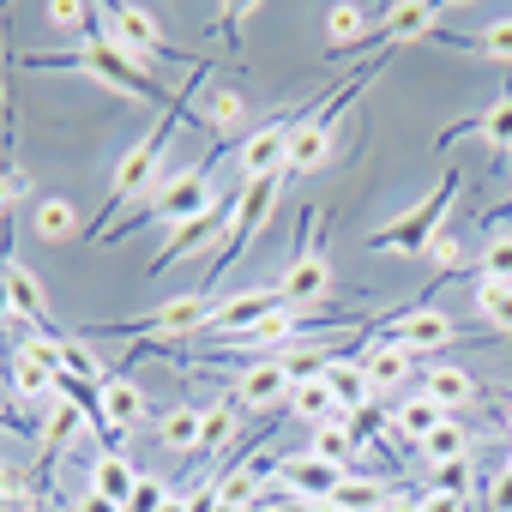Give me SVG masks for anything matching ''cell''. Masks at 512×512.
<instances>
[{
    "label": "cell",
    "mask_w": 512,
    "mask_h": 512,
    "mask_svg": "<svg viewBox=\"0 0 512 512\" xmlns=\"http://www.w3.org/2000/svg\"><path fill=\"white\" fill-rule=\"evenodd\" d=\"M416 452L428 458V470H434V464H458V458H470V428H464L458 416H446L428 440H416Z\"/></svg>",
    "instance_id": "obj_29"
},
{
    "label": "cell",
    "mask_w": 512,
    "mask_h": 512,
    "mask_svg": "<svg viewBox=\"0 0 512 512\" xmlns=\"http://www.w3.org/2000/svg\"><path fill=\"white\" fill-rule=\"evenodd\" d=\"M163 494H169L163 482H151V476H139V488H133V500H127L121 512H157V506H163Z\"/></svg>",
    "instance_id": "obj_40"
},
{
    "label": "cell",
    "mask_w": 512,
    "mask_h": 512,
    "mask_svg": "<svg viewBox=\"0 0 512 512\" xmlns=\"http://www.w3.org/2000/svg\"><path fill=\"white\" fill-rule=\"evenodd\" d=\"M488 506L494 512H512V470H494L488 476Z\"/></svg>",
    "instance_id": "obj_42"
},
{
    "label": "cell",
    "mask_w": 512,
    "mask_h": 512,
    "mask_svg": "<svg viewBox=\"0 0 512 512\" xmlns=\"http://www.w3.org/2000/svg\"><path fill=\"white\" fill-rule=\"evenodd\" d=\"M374 25H380L374 7H350V0H338V7H326V49L332 55L338 49H356V43H368Z\"/></svg>",
    "instance_id": "obj_21"
},
{
    "label": "cell",
    "mask_w": 512,
    "mask_h": 512,
    "mask_svg": "<svg viewBox=\"0 0 512 512\" xmlns=\"http://www.w3.org/2000/svg\"><path fill=\"white\" fill-rule=\"evenodd\" d=\"M241 115H247V97H241V91H229V85H223V91H211V97H205V121H211L217 133L241 127Z\"/></svg>",
    "instance_id": "obj_34"
},
{
    "label": "cell",
    "mask_w": 512,
    "mask_h": 512,
    "mask_svg": "<svg viewBox=\"0 0 512 512\" xmlns=\"http://www.w3.org/2000/svg\"><path fill=\"white\" fill-rule=\"evenodd\" d=\"M464 139H482L494 157H500V151H512V91H506V97H494L482 115H470V121L446 127V133H440V151H452V145H464Z\"/></svg>",
    "instance_id": "obj_15"
},
{
    "label": "cell",
    "mask_w": 512,
    "mask_h": 512,
    "mask_svg": "<svg viewBox=\"0 0 512 512\" xmlns=\"http://www.w3.org/2000/svg\"><path fill=\"white\" fill-rule=\"evenodd\" d=\"M211 320H217V296H211V290H193V296L157 302V314H145V320H127V326H103V338H109V344H163V338L211 332Z\"/></svg>",
    "instance_id": "obj_4"
},
{
    "label": "cell",
    "mask_w": 512,
    "mask_h": 512,
    "mask_svg": "<svg viewBox=\"0 0 512 512\" xmlns=\"http://www.w3.org/2000/svg\"><path fill=\"white\" fill-rule=\"evenodd\" d=\"M19 67H37V73H49V67H67V73H85V79H97L103 91H115V97H133V103H163V109H175V97H163V85L127 55V49H115L109 37H91L85 49H67V55H25Z\"/></svg>",
    "instance_id": "obj_1"
},
{
    "label": "cell",
    "mask_w": 512,
    "mask_h": 512,
    "mask_svg": "<svg viewBox=\"0 0 512 512\" xmlns=\"http://www.w3.org/2000/svg\"><path fill=\"white\" fill-rule=\"evenodd\" d=\"M7 326H19V314H13V290H7V272H0V332Z\"/></svg>",
    "instance_id": "obj_44"
},
{
    "label": "cell",
    "mask_w": 512,
    "mask_h": 512,
    "mask_svg": "<svg viewBox=\"0 0 512 512\" xmlns=\"http://www.w3.org/2000/svg\"><path fill=\"white\" fill-rule=\"evenodd\" d=\"M470 482H476V476H470V458L434 464V470H428V488H434V494H464V500H470Z\"/></svg>",
    "instance_id": "obj_38"
},
{
    "label": "cell",
    "mask_w": 512,
    "mask_h": 512,
    "mask_svg": "<svg viewBox=\"0 0 512 512\" xmlns=\"http://www.w3.org/2000/svg\"><path fill=\"white\" fill-rule=\"evenodd\" d=\"M229 223H235V193H217L199 217H187V223H175V235H169V247L157 253V266L151 272H169V266H181L193 247H205V241H217V235H229Z\"/></svg>",
    "instance_id": "obj_9"
},
{
    "label": "cell",
    "mask_w": 512,
    "mask_h": 512,
    "mask_svg": "<svg viewBox=\"0 0 512 512\" xmlns=\"http://www.w3.org/2000/svg\"><path fill=\"white\" fill-rule=\"evenodd\" d=\"M7 386H13V398L19 404H55V392H61V374L55 368H43L37 356H25V350H13L7 356Z\"/></svg>",
    "instance_id": "obj_18"
},
{
    "label": "cell",
    "mask_w": 512,
    "mask_h": 512,
    "mask_svg": "<svg viewBox=\"0 0 512 512\" xmlns=\"http://www.w3.org/2000/svg\"><path fill=\"white\" fill-rule=\"evenodd\" d=\"M31 193V175L25 169H0V229H7V217H13V205Z\"/></svg>",
    "instance_id": "obj_39"
},
{
    "label": "cell",
    "mask_w": 512,
    "mask_h": 512,
    "mask_svg": "<svg viewBox=\"0 0 512 512\" xmlns=\"http://www.w3.org/2000/svg\"><path fill=\"white\" fill-rule=\"evenodd\" d=\"M326 290H332V260H326V247L320 241H308L296 260L284 266V278H278V296L290 302V308H314V302H326Z\"/></svg>",
    "instance_id": "obj_11"
},
{
    "label": "cell",
    "mask_w": 512,
    "mask_h": 512,
    "mask_svg": "<svg viewBox=\"0 0 512 512\" xmlns=\"http://www.w3.org/2000/svg\"><path fill=\"white\" fill-rule=\"evenodd\" d=\"M476 314L494 326V332H506L512 338V284H500V278H476Z\"/></svg>",
    "instance_id": "obj_33"
},
{
    "label": "cell",
    "mask_w": 512,
    "mask_h": 512,
    "mask_svg": "<svg viewBox=\"0 0 512 512\" xmlns=\"http://www.w3.org/2000/svg\"><path fill=\"white\" fill-rule=\"evenodd\" d=\"M458 193H464V175H458V169H446V181H434L422 205H410L404 217H392L386 229H374V235H368V253H404V260L428 253V241L440 235V217H446V205H452Z\"/></svg>",
    "instance_id": "obj_3"
},
{
    "label": "cell",
    "mask_w": 512,
    "mask_h": 512,
    "mask_svg": "<svg viewBox=\"0 0 512 512\" xmlns=\"http://www.w3.org/2000/svg\"><path fill=\"white\" fill-rule=\"evenodd\" d=\"M422 392H428L440 410H458V404H470V398H476V380H470L458 362H434V368L422 374Z\"/></svg>",
    "instance_id": "obj_22"
},
{
    "label": "cell",
    "mask_w": 512,
    "mask_h": 512,
    "mask_svg": "<svg viewBox=\"0 0 512 512\" xmlns=\"http://www.w3.org/2000/svg\"><path fill=\"white\" fill-rule=\"evenodd\" d=\"M235 416H241V404H235V398L211 404V410H205V440H199V452H217V446L235 434Z\"/></svg>",
    "instance_id": "obj_35"
},
{
    "label": "cell",
    "mask_w": 512,
    "mask_h": 512,
    "mask_svg": "<svg viewBox=\"0 0 512 512\" xmlns=\"http://www.w3.org/2000/svg\"><path fill=\"white\" fill-rule=\"evenodd\" d=\"M386 512H422V500H416V494H404V500H392Z\"/></svg>",
    "instance_id": "obj_47"
},
{
    "label": "cell",
    "mask_w": 512,
    "mask_h": 512,
    "mask_svg": "<svg viewBox=\"0 0 512 512\" xmlns=\"http://www.w3.org/2000/svg\"><path fill=\"white\" fill-rule=\"evenodd\" d=\"M284 181L290 175H266V181H241V193H235V223H229V235H223V253H217V266H211V278L223 272V266H235L241 260V247L266 229V217H272V199L284 193Z\"/></svg>",
    "instance_id": "obj_5"
},
{
    "label": "cell",
    "mask_w": 512,
    "mask_h": 512,
    "mask_svg": "<svg viewBox=\"0 0 512 512\" xmlns=\"http://www.w3.org/2000/svg\"><path fill=\"white\" fill-rule=\"evenodd\" d=\"M0 422H13V416H7V410H0Z\"/></svg>",
    "instance_id": "obj_51"
},
{
    "label": "cell",
    "mask_w": 512,
    "mask_h": 512,
    "mask_svg": "<svg viewBox=\"0 0 512 512\" xmlns=\"http://www.w3.org/2000/svg\"><path fill=\"white\" fill-rule=\"evenodd\" d=\"M446 416H452V410H440L428 392H416V398H398V404H392V428H398L404 440H428Z\"/></svg>",
    "instance_id": "obj_23"
},
{
    "label": "cell",
    "mask_w": 512,
    "mask_h": 512,
    "mask_svg": "<svg viewBox=\"0 0 512 512\" xmlns=\"http://www.w3.org/2000/svg\"><path fill=\"white\" fill-rule=\"evenodd\" d=\"M0 494H13V476H0Z\"/></svg>",
    "instance_id": "obj_49"
},
{
    "label": "cell",
    "mask_w": 512,
    "mask_h": 512,
    "mask_svg": "<svg viewBox=\"0 0 512 512\" xmlns=\"http://www.w3.org/2000/svg\"><path fill=\"white\" fill-rule=\"evenodd\" d=\"M356 446H362V434H356V422L350 416H332V422H320L314 428V458H326V464H344L350 470V458H356Z\"/></svg>",
    "instance_id": "obj_27"
},
{
    "label": "cell",
    "mask_w": 512,
    "mask_h": 512,
    "mask_svg": "<svg viewBox=\"0 0 512 512\" xmlns=\"http://www.w3.org/2000/svg\"><path fill=\"white\" fill-rule=\"evenodd\" d=\"M37 235H43V241H73V235H85V229H79V205L61 199V193H55V199H37Z\"/></svg>",
    "instance_id": "obj_32"
},
{
    "label": "cell",
    "mask_w": 512,
    "mask_h": 512,
    "mask_svg": "<svg viewBox=\"0 0 512 512\" xmlns=\"http://www.w3.org/2000/svg\"><path fill=\"white\" fill-rule=\"evenodd\" d=\"M139 416H145L139 386L121 380V374H103V380H97V428H103V440H121Z\"/></svg>",
    "instance_id": "obj_16"
},
{
    "label": "cell",
    "mask_w": 512,
    "mask_h": 512,
    "mask_svg": "<svg viewBox=\"0 0 512 512\" xmlns=\"http://www.w3.org/2000/svg\"><path fill=\"white\" fill-rule=\"evenodd\" d=\"M428 260H440V266H446V272H452V266H464V253H458V241H452V235H446V229H440V235H434V241H428Z\"/></svg>",
    "instance_id": "obj_41"
},
{
    "label": "cell",
    "mask_w": 512,
    "mask_h": 512,
    "mask_svg": "<svg viewBox=\"0 0 512 512\" xmlns=\"http://www.w3.org/2000/svg\"><path fill=\"white\" fill-rule=\"evenodd\" d=\"M506 428H512V404H506Z\"/></svg>",
    "instance_id": "obj_50"
},
{
    "label": "cell",
    "mask_w": 512,
    "mask_h": 512,
    "mask_svg": "<svg viewBox=\"0 0 512 512\" xmlns=\"http://www.w3.org/2000/svg\"><path fill=\"white\" fill-rule=\"evenodd\" d=\"M278 308H290V302L278 296V284H253V290H235V296H223V302H217L211 338H217V344H223V338H241V332H253L260 320H272Z\"/></svg>",
    "instance_id": "obj_10"
},
{
    "label": "cell",
    "mask_w": 512,
    "mask_h": 512,
    "mask_svg": "<svg viewBox=\"0 0 512 512\" xmlns=\"http://www.w3.org/2000/svg\"><path fill=\"white\" fill-rule=\"evenodd\" d=\"M0 272H7V290H13V314H19V320H31V326H43V320H49L43 284H37L19 260H0Z\"/></svg>",
    "instance_id": "obj_28"
},
{
    "label": "cell",
    "mask_w": 512,
    "mask_h": 512,
    "mask_svg": "<svg viewBox=\"0 0 512 512\" xmlns=\"http://www.w3.org/2000/svg\"><path fill=\"white\" fill-rule=\"evenodd\" d=\"M85 422H97L85 404H73V398H55V404L43 410V434H37V446H43V452H67V446L85 434Z\"/></svg>",
    "instance_id": "obj_20"
},
{
    "label": "cell",
    "mask_w": 512,
    "mask_h": 512,
    "mask_svg": "<svg viewBox=\"0 0 512 512\" xmlns=\"http://www.w3.org/2000/svg\"><path fill=\"white\" fill-rule=\"evenodd\" d=\"M296 422H308V428H320V422H332L338 416V404H332V392H326V380H296V392H290V404H284Z\"/></svg>",
    "instance_id": "obj_31"
},
{
    "label": "cell",
    "mask_w": 512,
    "mask_h": 512,
    "mask_svg": "<svg viewBox=\"0 0 512 512\" xmlns=\"http://www.w3.org/2000/svg\"><path fill=\"white\" fill-rule=\"evenodd\" d=\"M296 127H302V115H278V121H266V127H253V133L241 139V181L284 175L290 145H296Z\"/></svg>",
    "instance_id": "obj_8"
},
{
    "label": "cell",
    "mask_w": 512,
    "mask_h": 512,
    "mask_svg": "<svg viewBox=\"0 0 512 512\" xmlns=\"http://www.w3.org/2000/svg\"><path fill=\"white\" fill-rule=\"evenodd\" d=\"M464 49H476V55H494V61H506V67H512V19H494L488 31L464 37Z\"/></svg>",
    "instance_id": "obj_36"
},
{
    "label": "cell",
    "mask_w": 512,
    "mask_h": 512,
    "mask_svg": "<svg viewBox=\"0 0 512 512\" xmlns=\"http://www.w3.org/2000/svg\"><path fill=\"white\" fill-rule=\"evenodd\" d=\"M308 512H344V506H332V500H308Z\"/></svg>",
    "instance_id": "obj_48"
},
{
    "label": "cell",
    "mask_w": 512,
    "mask_h": 512,
    "mask_svg": "<svg viewBox=\"0 0 512 512\" xmlns=\"http://www.w3.org/2000/svg\"><path fill=\"white\" fill-rule=\"evenodd\" d=\"M199 440H205V410L199 404H175L157 422V446H169V452H199Z\"/></svg>",
    "instance_id": "obj_24"
},
{
    "label": "cell",
    "mask_w": 512,
    "mask_h": 512,
    "mask_svg": "<svg viewBox=\"0 0 512 512\" xmlns=\"http://www.w3.org/2000/svg\"><path fill=\"white\" fill-rule=\"evenodd\" d=\"M380 338L416 356V350H446V344L458 338V326H452L440 308H410V314H392V320L380 326Z\"/></svg>",
    "instance_id": "obj_12"
},
{
    "label": "cell",
    "mask_w": 512,
    "mask_h": 512,
    "mask_svg": "<svg viewBox=\"0 0 512 512\" xmlns=\"http://www.w3.org/2000/svg\"><path fill=\"white\" fill-rule=\"evenodd\" d=\"M133 488H139V470H133L121 452H103V458L91 464V494H103V500L127 506V500H133Z\"/></svg>",
    "instance_id": "obj_25"
},
{
    "label": "cell",
    "mask_w": 512,
    "mask_h": 512,
    "mask_svg": "<svg viewBox=\"0 0 512 512\" xmlns=\"http://www.w3.org/2000/svg\"><path fill=\"white\" fill-rule=\"evenodd\" d=\"M356 362H362V374H368L374 398H386V392L398 398V392H404V380H410V362H416V356H410V350H398V344H386V338H374V344H362V356H356Z\"/></svg>",
    "instance_id": "obj_17"
},
{
    "label": "cell",
    "mask_w": 512,
    "mask_h": 512,
    "mask_svg": "<svg viewBox=\"0 0 512 512\" xmlns=\"http://www.w3.org/2000/svg\"><path fill=\"white\" fill-rule=\"evenodd\" d=\"M332 506H344V512H386L392 506V488L380 482V476H344L338 482V494H332Z\"/></svg>",
    "instance_id": "obj_30"
},
{
    "label": "cell",
    "mask_w": 512,
    "mask_h": 512,
    "mask_svg": "<svg viewBox=\"0 0 512 512\" xmlns=\"http://www.w3.org/2000/svg\"><path fill=\"white\" fill-rule=\"evenodd\" d=\"M0 476H7V470H0Z\"/></svg>",
    "instance_id": "obj_53"
},
{
    "label": "cell",
    "mask_w": 512,
    "mask_h": 512,
    "mask_svg": "<svg viewBox=\"0 0 512 512\" xmlns=\"http://www.w3.org/2000/svg\"><path fill=\"white\" fill-rule=\"evenodd\" d=\"M344 476H350L344 464H326V458H314V452L278 458V482H284V494H296V500H332Z\"/></svg>",
    "instance_id": "obj_14"
},
{
    "label": "cell",
    "mask_w": 512,
    "mask_h": 512,
    "mask_svg": "<svg viewBox=\"0 0 512 512\" xmlns=\"http://www.w3.org/2000/svg\"><path fill=\"white\" fill-rule=\"evenodd\" d=\"M211 199H217L211 169H181L175 181H163V187L145 199V217H139V223H187V217H199Z\"/></svg>",
    "instance_id": "obj_7"
},
{
    "label": "cell",
    "mask_w": 512,
    "mask_h": 512,
    "mask_svg": "<svg viewBox=\"0 0 512 512\" xmlns=\"http://www.w3.org/2000/svg\"><path fill=\"white\" fill-rule=\"evenodd\" d=\"M73 512H121V506H115V500H103V494H79V506H73Z\"/></svg>",
    "instance_id": "obj_45"
},
{
    "label": "cell",
    "mask_w": 512,
    "mask_h": 512,
    "mask_svg": "<svg viewBox=\"0 0 512 512\" xmlns=\"http://www.w3.org/2000/svg\"><path fill=\"white\" fill-rule=\"evenodd\" d=\"M476 278H500V284H512V235H488L482 260H476Z\"/></svg>",
    "instance_id": "obj_37"
},
{
    "label": "cell",
    "mask_w": 512,
    "mask_h": 512,
    "mask_svg": "<svg viewBox=\"0 0 512 512\" xmlns=\"http://www.w3.org/2000/svg\"><path fill=\"white\" fill-rule=\"evenodd\" d=\"M103 37H109L115 49H127V55H133L139 67H145V61H163V55H169V37H163L157 13L133 7V0H115V7H103Z\"/></svg>",
    "instance_id": "obj_6"
},
{
    "label": "cell",
    "mask_w": 512,
    "mask_h": 512,
    "mask_svg": "<svg viewBox=\"0 0 512 512\" xmlns=\"http://www.w3.org/2000/svg\"><path fill=\"white\" fill-rule=\"evenodd\" d=\"M506 470H512V452H506Z\"/></svg>",
    "instance_id": "obj_52"
},
{
    "label": "cell",
    "mask_w": 512,
    "mask_h": 512,
    "mask_svg": "<svg viewBox=\"0 0 512 512\" xmlns=\"http://www.w3.org/2000/svg\"><path fill=\"white\" fill-rule=\"evenodd\" d=\"M416 500H422V512H464V506H470L464 494H434V488H422Z\"/></svg>",
    "instance_id": "obj_43"
},
{
    "label": "cell",
    "mask_w": 512,
    "mask_h": 512,
    "mask_svg": "<svg viewBox=\"0 0 512 512\" xmlns=\"http://www.w3.org/2000/svg\"><path fill=\"white\" fill-rule=\"evenodd\" d=\"M157 512H193V500H187V494H175V488H169V494H163V506H157Z\"/></svg>",
    "instance_id": "obj_46"
},
{
    "label": "cell",
    "mask_w": 512,
    "mask_h": 512,
    "mask_svg": "<svg viewBox=\"0 0 512 512\" xmlns=\"http://www.w3.org/2000/svg\"><path fill=\"white\" fill-rule=\"evenodd\" d=\"M199 79H205V73L193 67V85L175 97V109H169V115H163V121H157V127H151V133H145V139H139V145L115 163V181H109V211H121V205H133V199H151V193H157V169H163L169 139H175V127H181V103L199 91ZM109 211H103V223H109ZM103 223H97V229H103ZM85 235H91V229H85Z\"/></svg>",
    "instance_id": "obj_2"
},
{
    "label": "cell",
    "mask_w": 512,
    "mask_h": 512,
    "mask_svg": "<svg viewBox=\"0 0 512 512\" xmlns=\"http://www.w3.org/2000/svg\"><path fill=\"white\" fill-rule=\"evenodd\" d=\"M320 380H326V392H332V404H338V416H350V422H356V416H362V410L374 404V386H368V374H362V362H332V368H326Z\"/></svg>",
    "instance_id": "obj_19"
},
{
    "label": "cell",
    "mask_w": 512,
    "mask_h": 512,
    "mask_svg": "<svg viewBox=\"0 0 512 512\" xmlns=\"http://www.w3.org/2000/svg\"><path fill=\"white\" fill-rule=\"evenodd\" d=\"M290 392H296V380H290V368L272 356V362H247L241 374H235V404L241 410H278V404H290Z\"/></svg>",
    "instance_id": "obj_13"
},
{
    "label": "cell",
    "mask_w": 512,
    "mask_h": 512,
    "mask_svg": "<svg viewBox=\"0 0 512 512\" xmlns=\"http://www.w3.org/2000/svg\"><path fill=\"white\" fill-rule=\"evenodd\" d=\"M434 13L440 7H428V0H398V7L380 13V31H386V43H410V37L434 31Z\"/></svg>",
    "instance_id": "obj_26"
}]
</instances>
